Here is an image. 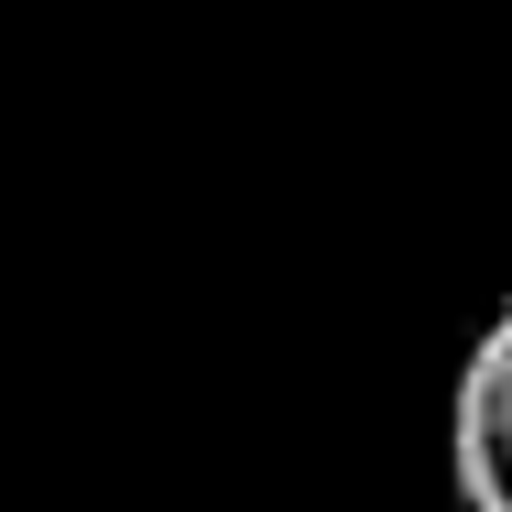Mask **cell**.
Masks as SVG:
<instances>
[{
    "instance_id": "obj_1",
    "label": "cell",
    "mask_w": 512,
    "mask_h": 512,
    "mask_svg": "<svg viewBox=\"0 0 512 512\" xmlns=\"http://www.w3.org/2000/svg\"><path fill=\"white\" fill-rule=\"evenodd\" d=\"M447 480H458V512H512V306L458 360V393H447Z\"/></svg>"
}]
</instances>
